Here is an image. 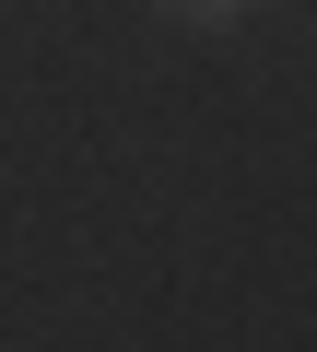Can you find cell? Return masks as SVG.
<instances>
[{"mask_svg":"<svg viewBox=\"0 0 317 352\" xmlns=\"http://www.w3.org/2000/svg\"><path fill=\"white\" fill-rule=\"evenodd\" d=\"M153 12H165V24H188V36H235L259 0H153Z\"/></svg>","mask_w":317,"mask_h":352,"instance_id":"6da1fadb","label":"cell"}]
</instances>
